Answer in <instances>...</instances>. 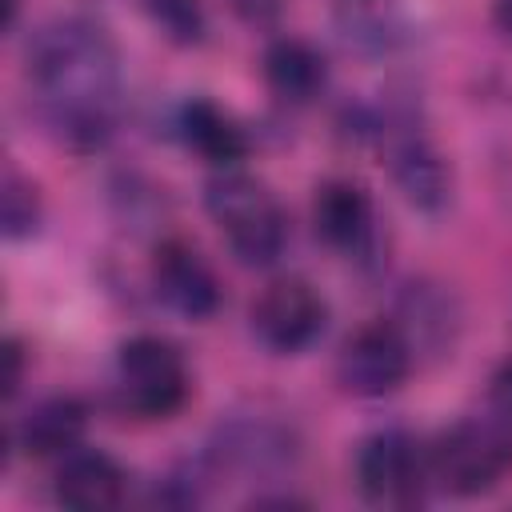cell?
<instances>
[{
  "label": "cell",
  "mask_w": 512,
  "mask_h": 512,
  "mask_svg": "<svg viewBox=\"0 0 512 512\" xmlns=\"http://www.w3.org/2000/svg\"><path fill=\"white\" fill-rule=\"evenodd\" d=\"M28 92L56 144L72 152L104 148L124 112V76L112 36L80 16L40 28L28 48Z\"/></svg>",
  "instance_id": "obj_1"
},
{
  "label": "cell",
  "mask_w": 512,
  "mask_h": 512,
  "mask_svg": "<svg viewBox=\"0 0 512 512\" xmlns=\"http://www.w3.org/2000/svg\"><path fill=\"white\" fill-rule=\"evenodd\" d=\"M204 208L240 264L268 268L280 260L288 244V216L264 180L236 168H220L204 184Z\"/></svg>",
  "instance_id": "obj_2"
},
{
  "label": "cell",
  "mask_w": 512,
  "mask_h": 512,
  "mask_svg": "<svg viewBox=\"0 0 512 512\" xmlns=\"http://www.w3.org/2000/svg\"><path fill=\"white\" fill-rule=\"evenodd\" d=\"M428 468L448 496L492 492L512 472V428L492 412L456 420L428 448Z\"/></svg>",
  "instance_id": "obj_3"
},
{
  "label": "cell",
  "mask_w": 512,
  "mask_h": 512,
  "mask_svg": "<svg viewBox=\"0 0 512 512\" xmlns=\"http://www.w3.org/2000/svg\"><path fill=\"white\" fill-rule=\"evenodd\" d=\"M116 388L120 404L140 420H168L184 408L192 392L188 364L176 344L164 336H132L116 352Z\"/></svg>",
  "instance_id": "obj_4"
},
{
  "label": "cell",
  "mask_w": 512,
  "mask_h": 512,
  "mask_svg": "<svg viewBox=\"0 0 512 512\" xmlns=\"http://www.w3.org/2000/svg\"><path fill=\"white\" fill-rule=\"evenodd\" d=\"M428 480V452L404 428L372 432L356 448V488L376 508H416Z\"/></svg>",
  "instance_id": "obj_5"
},
{
  "label": "cell",
  "mask_w": 512,
  "mask_h": 512,
  "mask_svg": "<svg viewBox=\"0 0 512 512\" xmlns=\"http://www.w3.org/2000/svg\"><path fill=\"white\" fill-rule=\"evenodd\" d=\"M412 372V340L404 332V324L396 320H368L360 324L340 356H336V380L348 396H388L396 392Z\"/></svg>",
  "instance_id": "obj_6"
},
{
  "label": "cell",
  "mask_w": 512,
  "mask_h": 512,
  "mask_svg": "<svg viewBox=\"0 0 512 512\" xmlns=\"http://www.w3.org/2000/svg\"><path fill=\"white\" fill-rule=\"evenodd\" d=\"M248 320L256 340L268 352L292 356V352H304L324 332L328 304L304 276H280L252 300Z\"/></svg>",
  "instance_id": "obj_7"
},
{
  "label": "cell",
  "mask_w": 512,
  "mask_h": 512,
  "mask_svg": "<svg viewBox=\"0 0 512 512\" xmlns=\"http://www.w3.org/2000/svg\"><path fill=\"white\" fill-rule=\"evenodd\" d=\"M152 288L184 320H208L220 308V280L208 260L180 236H168L152 252Z\"/></svg>",
  "instance_id": "obj_8"
},
{
  "label": "cell",
  "mask_w": 512,
  "mask_h": 512,
  "mask_svg": "<svg viewBox=\"0 0 512 512\" xmlns=\"http://www.w3.org/2000/svg\"><path fill=\"white\" fill-rule=\"evenodd\" d=\"M208 460L220 472L232 468L244 476H276L296 464V436L272 420H228L220 424Z\"/></svg>",
  "instance_id": "obj_9"
},
{
  "label": "cell",
  "mask_w": 512,
  "mask_h": 512,
  "mask_svg": "<svg viewBox=\"0 0 512 512\" xmlns=\"http://www.w3.org/2000/svg\"><path fill=\"white\" fill-rule=\"evenodd\" d=\"M388 172L412 208L436 212L448 204L452 172H448V160L432 148V140L424 132H416V128L388 132Z\"/></svg>",
  "instance_id": "obj_10"
},
{
  "label": "cell",
  "mask_w": 512,
  "mask_h": 512,
  "mask_svg": "<svg viewBox=\"0 0 512 512\" xmlns=\"http://www.w3.org/2000/svg\"><path fill=\"white\" fill-rule=\"evenodd\" d=\"M52 492L64 508H84V512H104V508H120L128 496V476L116 464V456H108L104 448H72L64 452Z\"/></svg>",
  "instance_id": "obj_11"
},
{
  "label": "cell",
  "mask_w": 512,
  "mask_h": 512,
  "mask_svg": "<svg viewBox=\"0 0 512 512\" xmlns=\"http://www.w3.org/2000/svg\"><path fill=\"white\" fill-rule=\"evenodd\" d=\"M312 228L336 252H364L372 240V196L356 180H324L312 196Z\"/></svg>",
  "instance_id": "obj_12"
},
{
  "label": "cell",
  "mask_w": 512,
  "mask_h": 512,
  "mask_svg": "<svg viewBox=\"0 0 512 512\" xmlns=\"http://www.w3.org/2000/svg\"><path fill=\"white\" fill-rule=\"evenodd\" d=\"M264 84L284 104H312L328 84L324 56L300 36H276L260 56Z\"/></svg>",
  "instance_id": "obj_13"
},
{
  "label": "cell",
  "mask_w": 512,
  "mask_h": 512,
  "mask_svg": "<svg viewBox=\"0 0 512 512\" xmlns=\"http://www.w3.org/2000/svg\"><path fill=\"white\" fill-rule=\"evenodd\" d=\"M332 20L340 40L364 56H384L408 36L400 0H332Z\"/></svg>",
  "instance_id": "obj_14"
},
{
  "label": "cell",
  "mask_w": 512,
  "mask_h": 512,
  "mask_svg": "<svg viewBox=\"0 0 512 512\" xmlns=\"http://www.w3.org/2000/svg\"><path fill=\"white\" fill-rule=\"evenodd\" d=\"M176 128H180V140H184L192 152H200L208 164H216V168H236V164L248 156V136H244V128H240L216 100H208V96H192V100L180 108Z\"/></svg>",
  "instance_id": "obj_15"
},
{
  "label": "cell",
  "mask_w": 512,
  "mask_h": 512,
  "mask_svg": "<svg viewBox=\"0 0 512 512\" xmlns=\"http://www.w3.org/2000/svg\"><path fill=\"white\" fill-rule=\"evenodd\" d=\"M88 428V404L80 396H48L40 400L16 428V440L28 456L48 460V456H64L80 444Z\"/></svg>",
  "instance_id": "obj_16"
},
{
  "label": "cell",
  "mask_w": 512,
  "mask_h": 512,
  "mask_svg": "<svg viewBox=\"0 0 512 512\" xmlns=\"http://www.w3.org/2000/svg\"><path fill=\"white\" fill-rule=\"evenodd\" d=\"M0 220L8 240H24L40 228V192L32 180H24L16 168L4 172V192H0Z\"/></svg>",
  "instance_id": "obj_17"
},
{
  "label": "cell",
  "mask_w": 512,
  "mask_h": 512,
  "mask_svg": "<svg viewBox=\"0 0 512 512\" xmlns=\"http://www.w3.org/2000/svg\"><path fill=\"white\" fill-rule=\"evenodd\" d=\"M148 20L172 44H200L204 40V8L200 0H140Z\"/></svg>",
  "instance_id": "obj_18"
},
{
  "label": "cell",
  "mask_w": 512,
  "mask_h": 512,
  "mask_svg": "<svg viewBox=\"0 0 512 512\" xmlns=\"http://www.w3.org/2000/svg\"><path fill=\"white\" fill-rule=\"evenodd\" d=\"M488 412L512 428V356L488 380Z\"/></svg>",
  "instance_id": "obj_19"
},
{
  "label": "cell",
  "mask_w": 512,
  "mask_h": 512,
  "mask_svg": "<svg viewBox=\"0 0 512 512\" xmlns=\"http://www.w3.org/2000/svg\"><path fill=\"white\" fill-rule=\"evenodd\" d=\"M228 8L248 28H272L280 20V12H284V0H228Z\"/></svg>",
  "instance_id": "obj_20"
},
{
  "label": "cell",
  "mask_w": 512,
  "mask_h": 512,
  "mask_svg": "<svg viewBox=\"0 0 512 512\" xmlns=\"http://www.w3.org/2000/svg\"><path fill=\"white\" fill-rule=\"evenodd\" d=\"M24 384V344L16 336L4 340V400H12Z\"/></svg>",
  "instance_id": "obj_21"
},
{
  "label": "cell",
  "mask_w": 512,
  "mask_h": 512,
  "mask_svg": "<svg viewBox=\"0 0 512 512\" xmlns=\"http://www.w3.org/2000/svg\"><path fill=\"white\" fill-rule=\"evenodd\" d=\"M492 16H496L500 32L512 40V0H492Z\"/></svg>",
  "instance_id": "obj_22"
}]
</instances>
